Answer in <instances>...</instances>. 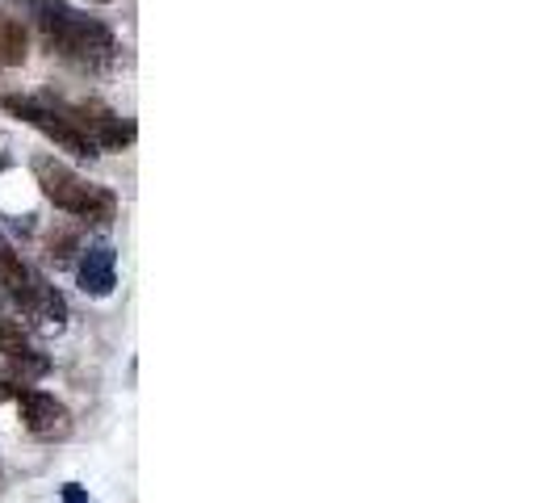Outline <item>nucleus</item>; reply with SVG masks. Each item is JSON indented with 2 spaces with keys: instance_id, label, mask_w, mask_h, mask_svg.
Masks as SVG:
<instances>
[{
  "instance_id": "f257e3e1",
  "label": "nucleus",
  "mask_w": 557,
  "mask_h": 503,
  "mask_svg": "<svg viewBox=\"0 0 557 503\" xmlns=\"http://www.w3.org/2000/svg\"><path fill=\"white\" fill-rule=\"evenodd\" d=\"M38 42L81 76H110L122 59V42L101 17H88L67 0H22Z\"/></svg>"
},
{
  "instance_id": "f03ea898",
  "label": "nucleus",
  "mask_w": 557,
  "mask_h": 503,
  "mask_svg": "<svg viewBox=\"0 0 557 503\" xmlns=\"http://www.w3.org/2000/svg\"><path fill=\"white\" fill-rule=\"evenodd\" d=\"M29 172L38 181L42 197L55 206L59 214H67L72 223L81 226H110L117 219V194L81 176L72 164H63L55 156H34Z\"/></svg>"
},
{
  "instance_id": "7ed1b4c3",
  "label": "nucleus",
  "mask_w": 557,
  "mask_h": 503,
  "mask_svg": "<svg viewBox=\"0 0 557 503\" xmlns=\"http://www.w3.org/2000/svg\"><path fill=\"white\" fill-rule=\"evenodd\" d=\"M0 298L17 315H26L29 323H38V328H51V323L59 328L67 319L63 294L4 235H0Z\"/></svg>"
},
{
  "instance_id": "20e7f679",
  "label": "nucleus",
  "mask_w": 557,
  "mask_h": 503,
  "mask_svg": "<svg viewBox=\"0 0 557 503\" xmlns=\"http://www.w3.org/2000/svg\"><path fill=\"white\" fill-rule=\"evenodd\" d=\"M0 106L13 113V118H22L26 126H34L47 143H55L59 151L76 156V160H97V156H101L81 126L59 110V101L51 97V93H38V97H29V93H22V97L9 93V97H0Z\"/></svg>"
},
{
  "instance_id": "39448f33",
  "label": "nucleus",
  "mask_w": 557,
  "mask_h": 503,
  "mask_svg": "<svg viewBox=\"0 0 557 503\" xmlns=\"http://www.w3.org/2000/svg\"><path fill=\"white\" fill-rule=\"evenodd\" d=\"M13 403H17V416L26 424L29 437H38V441H67L72 437V412L63 407V398H55L51 391H38V387H29V382H13V394H9Z\"/></svg>"
},
{
  "instance_id": "423d86ee",
  "label": "nucleus",
  "mask_w": 557,
  "mask_h": 503,
  "mask_svg": "<svg viewBox=\"0 0 557 503\" xmlns=\"http://www.w3.org/2000/svg\"><path fill=\"white\" fill-rule=\"evenodd\" d=\"M55 101L59 110L67 113L84 135L92 139L97 151H122V147H131V143L139 139V126L131 118L113 113L110 106H101V101H63V97H55Z\"/></svg>"
},
{
  "instance_id": "0eeeda50",
  "label": "nucleus",
  "mask_w": 557,
  "mask_h": 503,
  "mask_svg": "<svg viewBox=\"0 0 557 503\" xmlns=\"http://www.w3.org/2000/svg\"><path fill=\"white\" fill-rule=\"evenodd\" d=\"M0 357L9 361L13 382H34V378H42L51 369V361L42 357V348L34 344L29 328L22 323V315L4 307V298H0Z\"/></svg>"
},
{
  "instance_id": "6e6552de",
  "label": "nucleus",
  "mask_w": 557,
  "mask_h": 503,
  "mask_svg": "<svg viewBox=\"0 0 557 503\" xmlns=\"http://www.w3.org/2000/svg\"><path fill=\"white\" fill-rule=\"evenodd\" d=\"M76 285L88 298H110L113 294V285H117V252H113L110 240H97V244H84L81 248Z\"/></svg>"
},
{
  "instance_id": "1a4fd4ad",
  "label": "nucleus",
  "mask_w": 557,
  "mask_h": 503,
  "mask_svg": "<svg viewBox=\"0 0 557 503\" xmlns=\"http://www.w3.org/2000/svg\"><path fill=\"white\" fill-rule=\"evenodd\" d=\"M29 56V29L22 13L0 9V68H17Z\"/></svg>"
},
{
  "instance_id": "9d476101",
  "label": "nucleus",
  "mask_w": 557,
  "mask_h": 503,
  "mask_svg": "<svg viewBox=\"0 0 557 503\" xmlns=\"http://www.w3.org/2000/svg\"><path fill=\"white\" fill-rule=\"evenodd\" d=\"M81 235L72 231V226H59V231H51V256H55V265H67L72 260V252H81Z\"/></svg>"
},
{
  "instance_id": "9b49d317",
  "label": "nucleus",
  "mask_w": 557,
  "mask_h": 503,
  "mask_svg": "<svg viewBox=\"0 0 557 503\" xmlns=\"http://www.w3.org/2000/svg\"><path fill=\"white\" fill-rule=\"evenodd\" d=\"M59 503H92V500H88V491H84L81 482H67V487L59 491Z\"/></svg>"
},
{
  "instance_id": "f8f14e48",
  "label": "nucleus",
  "mask_w": 557,
  "mask_h": 503,
  "mask_svg": "<svg viewBox=\"0 0 557 503\" xmlns=\"http://www.w3.org/2000/svg\"><path fill=\"white\" fill-rule=\"evenodd\" d=\"M88 4H113V0H88Z\"/></svg>"
},
{
  "instance_id": "ddd939ff",
  "label": "nucleus",
  "mask_w": 557,
  "mask_h": 503,
  "mask_svg": "<svg viewBox=\"0 0 557 503\" xmlns=\"http://www.w3.org/2000/svg\"><path fill=\"white\" fill-rule=\"evenodd\" d=\"M0 168H4V151H0Z\"/></svg>"
}]
</instances>
